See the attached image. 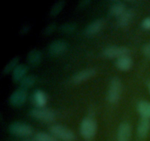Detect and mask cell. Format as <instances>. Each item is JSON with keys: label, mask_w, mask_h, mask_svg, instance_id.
Segmentation results:
<instances>
[{"label": "cell", "mask_w": 150, "mask_h": 141, "mask_svg": "<svg viewBox=\"0 0 150 141\" xmlns=\"http://www.w3.org/2000/svg\"><path fill=\"white\" fill-rule=\"evenodd\" d=\"M35 140L36 141H58L55 137L45 132L37 133L35 135Z\"/></svg>", "instance_id": "cb8c5ba5"}, {"label": "cell", "mask_w": 150, "mask_h": 141, "mask_svg": "<svg viewBox=\"0 0 150 141\" xmlns=\"http://www.w3.org/2000/svg\"><path fill=\"white\" fill-rule=\"evenodd\" d=\"M150 129V120L148 118H142L137 127V135L140 138H145L147 136Z\"/></svg>", "instance_id": "2e32d148"}, {"label": "cell", "mask_w": 150, "mask_h": 141, "mask_svg": "<svg viewBox=\"0 0 150 141\" xmlns=\"http://www.w3.org/2000/svg\"><path fill=\"white\" fill-rule=\"evenodd\" d=\"M98 125L96 120L91 117H86L81 120L80 124V133L86 140H90L97 132Z\"/></svg>", "instance_id": "6da1fadb"}, {"label": "cell", "mask_w": 150, "mask_h": 141, "mask_svg": "<svg viewBox=\"0 0 150 141\" xmlns=\"http://www.w3.org/2000/svg\"><path fill=\"white\" fill-rule=\"evenodd\" d=\"M19 62V57L18 56H16L13 58H12L8 63H7L5 66H4V69H3V73L4 74H8L10 72H13V70L16 68V66L18 65Z\"/></svg>", "instance_id": "44dd1931"}, {"label": "cell", "mask_w": 150, "mask_h": 141, "mask_svg": "<svg viewBox=\"0 0 150 141\" xmlns=\"http://www.w3.org/2000/svg\"><path fill=\"white\" fill-rule=\"evenodd\" d=\"M77 29V24L75 22H67L64 23L59 26V30L62 33L71 34Z\"/></svg>", "instance_id": "7402d4cb"}, {"label": "cell", "mask_w": 150, "mask_h": 141, "mask_svg": "<svg viewBox=\"0 0 150 141\" xmlns=\"http://www.w3.org/2000/svg\"><path fill=\"white\" fill-rule=\"evenodd\" d=\"M8 129L10 134L18 137H27L33 133V128L32 126L26 123L19 121L10 123Z\"/></svg>", "instance_id": "277c9868"}, {"label": "cell", "mask_w": 150, "mask_h": 141, "mask_svg": "<svg viewBox=\"0 0 150 141\" xmlns=\"http://www.w3.org/2000/svg\"><path fill=\"white\" fill-rule=\"evenodd\" d=\"M29 115L33 118L40 121L50 123L55 120V113L52 110L45 107H36L29 111Z\"/></svg>", "instance_id": "3957f363"}, {"label": "cell", "mask_w": 150, "mask_h": 141, "mask_svg": "<svg viewBox=\"0 0 150 141\" xmlns=\"http://www.w3.org/2000/svg\"><path fill=\"white\" fill-rule=\"evenodd\" d=\"M26 99H27V92L26 90L18 88L13 93H12L10 98H9V101H10L11 105L17 107L23 105L26 102Z\"/></svg>", "instance_id": "52a82bcc"}, {"label": "cell", "mask_w": 150, "mask_h": 141, "mask_svg": "<svg viewBox=\"0 0 150 141\" xmlns=\"http://www.w3.org/2000/svg\"><path fill=\"white\" fill-rule=\"evenodd\" d=\"M133 60L129 55L123 56V57L117 59L115 63L116 67L123 71H127V70H130L133 66Z\"/></svg>", "instance_id": "7c38bea8"}, {"label": "cell", "mask_w": 150, "mask_h": 141, "mask_svg": "<svg viewBox=\"0 0 150 141\" xmlns=\"http://www.w3.org/2000/svg\"><path fill=\"white\" fill-rule=\"evenodd\" d=\"M32 101L38 107H44L47 103L46 93L41 90H37L32 95Z\"/></svg>", "instance_id": "e0dca14e"}, {"label": "cell", "mask_w": 150, "mask_h": 141, "mask_svg": "<svg viewBox=\"0 0 150 141\" xmlns=\"http://www.w3.org/2000/svg\"><path fill=\"white\" fill-rule=\"evenodd\" d=\"M96 74V70L92 68L83 69L77 72L72 77V82L74 84H80L91 79Z\"/></svg>", "instance_id": "9c48e42d"}, {"label": "cell", "mask_w": 150, "mask_h": 141, "mask_svg": "<svg viewBox=\"0 0 150 141\" xmlns=\"http://www.w3.org/2000/svg\"><path fill=\"white\" fill-rule=\"evenodd\" d=\"M142 26L144 29L150 30V17L145 18L142 22Z\"/></svg>", "instance_id": "4316f807"}, {"label": "cell", "mask_w": 150, "mask_h": 141, "mask_svg": "<svg viewBox=\"0 0 150 141\" xmlns=\"http://www.w3.org/2000/svg\"><path fill=\"white\" fill-rule=\"evenodd\" d=\"M147 88H148V90H149V93L150 94V80L148 82V83H147Z\"/></svg>", "instance_id": "f546056e"}, {"label": "cell", "mask_w": 150, "mask_h": 141, "mask_svg": "<svg viewBox=\"0 0 150 141\" xmlns=\"http://www.w3.org/2000/svg\"><path fill=\"white\" fill-rule=\"evenodd\" d=\"M103 54L107 58H120L123 56L129 55L130 49L126 46H108L103 50Z\"/></svg>", "instance_id": "8992f818"}, {"label": "cell", "mask_w": 150, "mask_h": 141, "mask_svg": "<svg viewBox=\"0 0 150 141\" xmlns=\"http://www.w3.org/2000/svg\"><path fill=\"white\" fill-rule=\"evenodd\" d=\"M68 48V44L64 40H55L50 43L48 52L52 56H59L64 54Z\"/></svg>", "instance_id": "ba28073f"}, {"label": "cell", "mask_w": 150, "mask_h": 141, "mask_svg": "<svg viewBox=\"0 0 150 141\" xmlns=\"http://www.w3.org/2000/svg\"><path fill=\"white\" fill-rule=\"evenodd\" d=\"M105 21L103 19H97L91 22L84 29L85 35L88 36H92L99 32L103 28Z\"/></svg>", "instance_id": "8fae6325"}, {"label": "cell", "mask_w": 150, "mask_h": 141, "mask_svg": "<svg viewBox=\"0 0 150 141\" xmlns=\"http://www.w3.org/2000/svg\"><path fill=\"white\" fill-rule=\"evenodd\" d=\"M37 81V76L35 75H28L26 76L20 82V88L27 90L35 84Z\"/></svg>", "instance_id": "ffe728a7"}, {"label": "cell", "mask_w": 150, "mask_h": 141, "mask_svg": "<svg viewBox=\"0 0 150 141\" xmlns=\"http://www.w3.org/2000/svg\"><path fill=\"white\" fill-rule=\"evenodd\" d=\"M126 10L125 4L121 1H115L111 4L109 9V13L114 16H120Z\"/></svg>", "instance_id": "d6986e66"}, {"label": "cell", "mask_w": 150, "mask_h": 141, "mask_svg": "<svg viewBox=\"0 0 150 141\" xmlns=\"http://www.w3.org/2000/svg\"><path fill=\"white\" fill-rule=\"evenodd\" d=\"M89 3H91L90 0H84V1H82L79 3V7H86V6H87L88 4H89Z\"/></svg>", "instance_id": "83f0119b"}, {"label": "cell", "mask_w": 150, "mask_h": 141, "mask_svg": "<svg viewBox=\"0 0 150 141\" xmlns=\"http://www.w3.org/2000/svg\"><path fill=\"white\" fill-rule=\"evenodd\" d=\"M28 71V67L26 65L18 64L16 68L12 72V78L15 82H21L25 76Z\"/></svg>", "instance_id": "4fadbf2b"}, {"label": "cell", "mask_w": 150, "mask_h": 141, "mask_svg": "<svg viewBox=\"0 0 150 141\" xmlns=\"http://www.w3.org/2000/svg\"><path fill=\"white\" fill-rule=\"evenodd\" d=\"M29 27L28 26H23V28H22L21 30V33H22V34L26 33V32L29 31Z\"/></svg>", "instance_id": "f1b7e54d"}, {"label": "cell", "mask_w": 150, "mask_h": 141, "mask_svg": "<svg viewBox=\"0 0 150 141\" xmlns=\"http://www.w3.org/2000/svg\"><path fill=\"white\" fill-rule=\"evenodd\" d=\"M142 52L144 54L145 57L150 59V43L145 44L142 48Z\"/></svg>", "instance_id": "484cf974"}, {"label": "cell", "mask_w": 150, "mask_h": 141, "mask_svg": "<svg viewBox=\"0 0 150 141\" xmlns=\"http://www.w3.org/2000/svg\"><path fill=\"white\" fill-rule=\"evenodd\" d=\"M28 64L32 67H36L42 60V53L38 49H32L28 53L26 57Z\"/></svg>", "instance_id": "5bb4252c"}, {"label": "cell", "mask_w": 150, "mask_h": 141, "mask_svg": "<svg viewBox=\"0 0 150 141\" xmlns=\"http://www.w3.org/2000/svg\"><path fill=\"white\" fill-rule=\"evenodd\" d=\"M64 4H65V1H63V0L58 1L54 3L51 7V10H50V15L51 16H56L59 14L62 9L64 8Z\"/></svg>", "instance_id": "603a6c76"}, {"label": "cell", "mask_w": 150, "mask_h": 141, "mask_svg": "<svg viewBox=\"0 0 150 141\" xmlns=\"http://www.w3.org/2000/svg\"><path fill=\"white\" fill-rule=\"evenodd\" d=\"M56 28H57V24H56L55 22H53V23L49 24H48L45 29H44L43 34L45 35H51V34L55 31Z\"/></svg>", "instance_id": "d4e9b609"}, {"label": "cell", "mask_w": 150, "mask_h": 141, "mask_svg": "<svg viewBox=\"0 0 150 141\" xmlns=\"http://www.w3.org/2000/svg\"><path fill=\"white\" fill-rule=\"evenodd\" d=\"M23 141H31V140H23Z\"/></svg>", "instance_id": "4dcf8cb0"}, {"label": "cell", "mask_w": 150, "mask_h": 141, "mask_svg": "<svg viewBox=\"0 0 150 141\" xmlns=\"http://www.w3.org/2000/svg\"><path fill=\"white\" fill-rule=\"evenodd\" d=\"M132 134V128L127 122H122L118 127L117 141H129Z\"/></svg>", "instance_id": "30bf717a"}, {"label": "cell", "mask_w": 150, "mask_h": 141, "mask_svg": "<svg viewBox=\"0 0 150 141\" xmlns=\"http://www.w3.org/2000/svg\"><path fill=\"white\" fill-rule=\"evenodd\" d=\"M134 16V10H132V9L126 10L121 16L118 17V19H117V24H118V26H121V27L127 26L131 22V21L133 20Z\"/></svg>", "instance_id": "9a60e30c"}, {"label": "cell", "mask_w": 150, "mask_h": 141, "mask_svg": "<svg viewBox=\"0 0 150 141\" xmlns=\"http://www.w3.org/2000/svg\"><path fill=\"white\" fill-rule=\"evenodd\" d=\"M137 110L144 118H150V102L145 100L140 101L137 104Z\"/></svg>", "instance_id": "ac0fdd59"}, {"label": "cell", "mask_w": 150, "mask_h": 141, "mask_svg": "<svg viewBox=\"0 0 150 141\" xmlns=\"http://www.w3.org/2000/svg\"><path fill=\"white\" fill-rule=\"evenodd\" d=\"M50 132L55 137L63 141H73L75 140V134L68 128L62 125H53L50 128Z\"/></svg>", "instance_id": "5b68a950"}, {"label": "cell", "mask_w": 150, "mask_h": 141, "mask_svg": "<svg viewBox=\"0 0 150 141\" xmlns=\"http://www.w3.org/2000/svg\"><path fill=\"white\" fill-rule=\"evenodd\" d=\"M122 84L121 79L117 76H114L111 79L109 83L108 91V101L111 104H116L119 101L122 94Z\"/></svg>", "instance_id": "7a4b0ae2"}]
</instances>
